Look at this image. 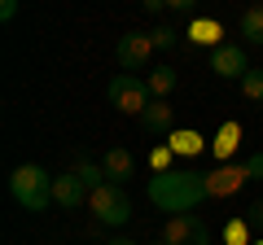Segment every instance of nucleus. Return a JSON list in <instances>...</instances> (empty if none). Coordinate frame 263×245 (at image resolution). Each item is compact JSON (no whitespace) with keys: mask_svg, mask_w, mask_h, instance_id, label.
<instances>
[{"mask_svg":"<svg viewBox=\"0 0 263 245\" xmlns=\"http://www.w3.org/2000/svg\"><path fill=\"white\" fill-rule=\"evenodd\" d=\"M149 201L167 215H193L202 201H206V171L197 167H176V171H162V175H149L145 184Z\"/></svg>","mask_w":263,"mask_h":245,"instance_id":"obj_1","label":"nucleus"},{"mask_svg":"<svg viewBox=\"0 0 263 245\" xmlns=\"http://www.w3.org/2000/svg\"><path fill=\"white\" fill-rule=\"evenodd\" d=\"M9 193L22 210H48V201H53V175L44 167H35V162H27V167H18L9 175Z\"/></svg>","mask_w":263,"mask_h":245,"instance_id":"obj_2","label":"nucleus"},{"mask_svg":"<svg viewBox=\"0 0 263 245\" xmlns=\"http://www.w3.org/2000/svg\"><path fill=\"white\" fill-rule=\"evenodd\" d=\"M88 206H92L97 228H123V223L132 219V197H127V189H123V184H110V179H105L101 189L88 197Z\"/></svg>","mask_w":263,"mask_h":245,"instance_id":"obj_3","label":"nucleus"},{"mask_svg":"<svg viewBox=\"0 0 263 245\" xmlns=\"http://www.w3.org/2000/svg\"><path fill=\"white\" fill-rule=\"evenodd\" d=\"M105 101H110L119 114H136V118H141V114L154 105V96H149V88H145L141 75H123L119 70V75L105 84Z\"/></svg>","mask_w":263,"mask_h":245,"instance_id":"obj_4","label":"nucleus"},{"mask_svg":"<svg viewBox=\"0 0 263 245\" xmlns=\"http://www.w3.org/2000/svg\"><path fill=\"white\" fill-rule=\"evenodd\" d=\"M114 57H119V70L123 75H141L149 70V57H154V35L149 31H132L114 44Z\"/></svg>","mask_w":263,"mask_h":245,"instance_id":"obj_5","label":"nucleus"},{"mask_svg":"<svg viewBox=\"0 0 263 245\" xmlns=\"http://www.w3.org/2000/svg\"><path fill=\"white\" fill-rule=\"evenodd\" d=\"M162 241H167V245H211L215 232H211L197 215H167V223H162Z\"/></svg>","mask_w":263,"mask_h":245,"instance_id":"obj_6","label":"nucleus"},{"mask_svg":"<svg viewBox=\"0 0 263 245\" xmlns=\"http://www.w3.org/2000/svg\"><path fill=\"white\" fill-rule=\"evenodd\" d=\"M246 184H250V171H246V162H241V167L224 162V167L206 171V197H211V201L233 197V193H237V189H246Z\"/></svg>","mask_w":263,"mask_h":245,"instance_id":"obj_7","label":"nucleus"},{"mask_svg":"<svg viewBox=\"0 0 263 245\" xmlns=\"http://www.w3.org/2000/svg\"><path fill=\"white\" fill-rule=\"evenodd\" d=\"M211 70H215L219 79H237V84H241V79L250 75V57H246L241 44H219L215 53H211Z\"/></svg>","mask_w":263,"mask_h":245,"instance_id":"obj_8","label":"nucleus"},{"mask_svg":"<svg viewBox=\"0 0 263 245\" xmlns=\"http://www.w3.org/2000/svg\"><path fill=\"white\" fill-rule=\"evenodd\" d=\"M88 197L92 193L84 189V179L75 175V171H62V175H53V201L62 210H79V206H88Z\"/></svg>","mask_w":263,"mask_h":245,"instance_id":"obj_9","label":"nucleus"},{"mask_svg":"<svg viewBox=\"0 0 263 245\" xmlns=\"http://www.w3.org/2000/svg\"><path fill=\"white\" fill-rule=\"evenodd\" d=\"M184 35H189V44H197V48H211V53H215L219 44H228V39H219V35H224V22H215V18H193Z\"/></svg>","mask_w":263,"mask_h":245,"instance_id":"obj_10","label":"nucleus"},{"mask_svg":"<svg viewBox=\"0 0 263 245\" xmlns=\"http://www.w3.org/2000/svg\"><path fill=\"white\" fill-rule=\"evenodd\" d=\"M141 127L149 136H171L176 132V105H167V101H154L149 110L141 114Z\"/></svg>","mask_w":263,"mask_h":245,"instance_id":"obj_11","label":"nucleus"},{"mask_svg":"<svg viewBox=\"0 0 263 245\" xmlns=\"http://www.w3.org/2000/svg\"><path fill=\"white\" fill-rule=\"evenodd\" d=\"M101 167H105V179L110 184H127L132 171H136V158H132V149H105Z\"/></svg>","mask_w":263,"mask_h":245,"instance_id":"obj_12","label":"nucleus"},{"mask_svg":"<svg viewBox=\"0 0 263 245\" xmlns=\"http://www.w3.org/2000/svg\"><path fill=\"white\" fill-rule=\"evenodd\" d=\"M167 145H171V153H176V158H197V153L206 149L202 132H193V127H176V132L167 136Z\"/></svg>","mask_w":263,"mask_h":245,"instance_id":"obj_13","label":"nucleus"},{"mask_svg":"<svg viewBox=\"0 0 263 245\" xmlns=\"http://www.w3.org/2000/svg\"><path fill=\"white\" fill-rule=\"evenodd\" d=\"M237 145H241V127H237V122H224V127L215 132V145H211V153L219 158V167L237 153Z\"/></svg>","mask_w":263,"mask_h":245,"instance_id":"obj_14","label":"nucleus"},{"mask_svg":"<svg viewBox=\"0 0 263 245\" xmlns=\"http://www.w3.org/2000/svg\"><path fill=\"white\" fill-rule=\"evenodd\" d=\"M176 70H167V66H158V70H149V79H145V88H149V96L154 101H167L171 92H176Z\"/></svg>","mask_w":263,"mask_h":245,"instance_id":"obj_15","label":"nucleus"},{"mask_svg":"<svg viewBox=\"0 0 263 245\" xmlns=\"http://www.w3.org/2000/svg\"><path fill=\"white\" fill-rule=\"evenodd\" d=\"M237 31H241L246 44H263V5H250L241 13V22H237Z\"/></svg>","mask_w":263,"mask_h":245,"instance_id":"obj_16","label":"nucleus"},{"mask_svg":"<svg viewBox=\"0 0 263 245\" xmlns=\"http://www.w3.org/2000/svg\"><path fill=\"white\" fill-rule=\"evenodd\" d=\"M70 171H75V175L84 179V189H88V193H97V189L105 184V167H97V162H88V158H79Z\"/></svg>","mask_w":263,"mask_h":245,"instance_id":"obj_17","label":"nucleus"},{"mask_svg":"<svg viewBox=\"0 0 263 245\" xmlns=\"http://www.w3.org/2000/svg\"><path fill=\"white\" fill-rule=\"evenodd\" d=\"M250 232H254L250 219H228L219 236H224V245H254V241H250Z\"/></svg>","mask_w":263,"mask_h":245,"instance_id":"obj_18","label":"nucleus"},{"mask_svg":"<svg viewBox=\"0 0 263 245\" xmlns=\"http://www.w3.org/2000/svg\"><path fill=\"white\" fill-rule=\"evenodd\" d=\"M241 96L250 105H263V70H250V75L241 79Z\"/></svg>","mask_w":263,"mask_h":245,"instance_id":"obj_19","label":"nucleus"},{"mask_svg":"<svg viewBox=\"0 0 263 245\" xmlns=\"http://www.w3.org/2000/svg\"><path fill=\"white\" fill-rule=\"evenodd\" d=\"M149 167H154V175H162V171H176V153H171V145H158V149L149 153Z\"/></svg>","mask_w":263,"mask_h":245,"instance_id":"obj_20","label":"nucleus"},{"mask_svg":"<svg viewBox=\"0 0 263 245\" xmlns=\"http://www.w3.org/2000/svg\"><path fill=\"white\" fill-rule=\"evenodd\" d=\"M149 35H154V48H162V53H167V48H176V39H180L171 27H154Z\"/></svg>","mask_w":263,"mask_h":245,"instance_id":"obj_21","label":"nucleus"},{"mask_svg":"<svg viewBox=\"0 0 263 245\" xmlns=\"http://www.w3.org/2000/svg\"><path fill=\"white\" fill-rule=\"evenodd\" d=\"M246 171H250V179H263V153H250L246 158Z\"/></svg>","mask_w":263,"mask_h":245,"instance_id":"obj_22","label":"nucleus"},{"mask_svg":"<svg viewBox=\"0 0 263 245\" xmlns=\"http://www.w3.org/2000/svg\"><path fill=\"white\" fill-rule=\"evenodd\" d=\"M246 219H250V228H254V232L263 236V201H254V206H250V215H246Z\"/></svg>","mask_w":263,"mask_h":245,"instance_id":"obj_23","label":"nucleus"},{"mask_svg":"<svg viewBox=\"0 0 263 245\" xmlns=\"http://www.w3.org/2000/svg\"><path fill=\"white\" fill-rule=\"evenodd\" d=\"M0 18H5V22L18 18V0H5V5H0Z\"/></svg>","mask_w":263,"mask_h":245,"instance_id":"obj_24","label":"nucleus"},{"mask_svg":"<svg viewBox=\"0 0 263 245\" xmlns=\"http://www.w3.org/2000/svg\"><path fill=\"white\" fill-rule=\"evenodd\" d=\"M105 245H136V241H127V236H110Z\"/></svg>","mask_w":263,"mask_h":245,"instance_id":"obj_25","label":"nucleus"},{"mask_svg":"<svg viewBox=\"0 0 263 245\" xmlns=\"http://www.w3.org/2000/svg\"><path fill=\"white\" fill-rule=\"evenodd\" d=\"M254 245H263V236H259V241H254Z\"/></svg>","mask_w":263,"mask_h":245,"instance_id":"obj_26","label":"nucleus"},{"mask_svg":"<svg viewBox=\"0 0 263 245\" xmlns=\"http://www.w3.org/2000/svg\"><path fill=\"white\" fill-rule=\"evenodd\" d=\"M158 245H167V241H158Z\"/></svg>","mask_w":263,"mask_h":245,"instance_id":"obj_27","label":"nucleus"}]
</instances>
